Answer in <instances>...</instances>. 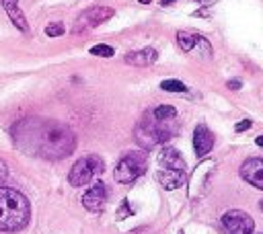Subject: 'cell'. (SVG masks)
<instances>
[{"label":"cell","instance_id":"6da1fadb","mask_svg":"<svg viewBox=\"0 0 263 234\" xmlns=\"http://www.w3.org/2000/svg\"><path fill=\"white\" fill-rule=\"evenodd\" d=\"M15 144L33 156L46 160H64L76 148L74 132L56 120L43 117H27L13 128Z\"/></svg>","mask_w":263,"mask_h":234},{"label":"cell","instance_id":"7a4b0ae2","mask_svg":"<svg viewBox=\"0 0 263 234\" xmlns=\"http://www.w3.org/2000/svg\"><path fill=\"white\" fill-rule=\"evenodd\" d=\"M29 199L11 187H0V232H17L29 224Z\"/></svg>","mask_w":263,"mask_h":234},{"label":"cell","instance_id":"3957f363","mask_svg":"<svg viewBox=\"0 0 263 234\" xmlns=\"http://www.w3.org/2000/svg\"><path fill=\"white\" fill-rule=\"evenodd\" d=\"M173 136H175V132L169 126V122H157L152 111H146L144 113V117L136 124V130H134L136 144L142 150H150L157 144L169 142Z\"/></svg>","mask_w":263,"mask_h":234},{"label":"cell","instance_id":"277c9868","mask_svg":"<svg viewBox=\"0 0 263 234\" xmlns=\"http://www.w3.org/2000/svg\"><path fill=\"white\" fill-rule=\"evenodd\" d=\"M148 169V154L146 150H132L127 154L121 156V160L117 162L113 177L117 183L121 185H129L134 183L138 177H142Z\"/></svg>","mask_w":263,"mask_h":234},{"label":"cell","instance_id":"5b68a950","mask_svg":"<svg viewBox=\"0 0 263 234\" xmlns=\"http://www.w3.org/2000/svg\"><path fill=\"white\" fill-rule=\"evenodd\" d=\"M103 171H105V162L99 156H95V154L84 156L72 165V169L68 173V183L72 187H84Z\"/></svg>","mask_w":263,"mask_h":234},{"label":"cell","instance_id":"8992f818","mask_svg":"<svg viewBox=\"0 0 263 234\" xmlns=\"http://www.w3.org/2000/svg\"><path fill=\"white\" fill-rule=\"evenodd\" d=\"M113 15H115V11H113L111 7H91V9H86L84 13H80V17L76 19L72 31H74V33H89L91 29H95V27L107 23Z\"/></svg>","mask_w":263,"mask_h":234},{"label":"cell","instance_id":"52a82bcc","mask_svg":"<svg viewBox=\"0 0 263 234\" xmlns=\"http://www.w3.org/2000/svg\"><path fill=\"white\" fill-rule=\"evenodd\" d=\"M222 226L228 234H253L255 230L253 218L243 209H228L222 216Z\"/></svg>","mask_w":263,"mask_h":234},{"label":"cell","instance_id":"ba28073f","mask_svg":"<svg viewBox=\"0 0 263 234\" xmlns=\"http://www.w3.org/2000/svg\"><path fill=\"white\" fill-rule=\"evenodd\" d=\"M107 203V187L103 181H97L91 189H86V193L82 195V205L89 212H101Z\"/></svg>","mask_w":263,"mask_h":234},{"label":"cell","instance_id":"9c48e42d","mask_svg":"<svg viewBox=\"0 0 263 234\" xmlns=\"http://www.w3.org/2000/svg\"><path fill=\"white\" fill-rule=\"evenodd\" d=\"M240 177L249 185H253V187L263 191V158H249V160H245L240 165Z\"/></svg>","mask_w":263,"mask_h":234},{"label":"cell","instance_id":"30bf717a","mask_svg":"<svg viewBox=\"0 0 263 234\" xmlns=\"http://www.w3.org/2000/svg\"><path fill=\"white\" fill-rule=\"evenodd\" d=\"M193 148L200 158H204L214 148V134L206 126H198L193 132Z\"/></svg>","mask_w":263,"mask_h":234},{"label":"cell","instance_id":"8fae6325","mask_svg":"<svg viewBox=\"0 0 263 234\" xmlns=\"http://www.w3.org/2000/svg\"><path fill=\"white\" fill-rule=\"evenodd\" d=\"M159 165L161 169H173V171H185V160L181 152L173 146H165L159 152Z\"/></svg>","mask_w":263,"mask_h":234},{"label":"cell","instance_id":"7c38bea8","mask_svg":"<svg viewBox=\"0 0 263 234\" xmlns=\"http://www.w3.org/2000/svg\"><path fill=\"white\" fill-rule=\"evenodd\" d=\"M157 60H159V52H157L155 48H142V50H136V52L125 54V62L132 64V66H138V68L152 66Z\"/></svg>","mask_w":263,"mask_h":234},{"label":"cell","instance_id":"4fadbf2b","mask_svg":"<svg viewBox=\"0 0 263 234\" xmlns=\"http://www.w3.org/2000/svg\"><path fill=\"white\" fill-rule=\"evenodd\" d=\"M157 181H159V183H161L165 189L173 191V189H179V187H183V185H185V181H187V177H185V171L161 169V171L157 173Z\"/></svg>","mask_w":263,"mask_h":234},{"label":"cell","instance_id":"5bb4252c","mask_svg":"<svg viewBox=\"0 0 263 234\" xmlns=\"http://www.w3.org/2000/svg\"><path fill=\"white\" fill-rule=\"evenodd\" d=\"M7 15H9V19L13 21V25H15L19 31H23V33L29 31V23H27V19H25V15H23V11H21L19 7L7 9Z\"/></svg>","mask_w":263,"mask_h":234},{"label":"cell","instance_id":"9a60e30c","mask_svg":"<svg viewBox=\"0 0 263 234\" xmlns=\"http://www.w3.org/2000/svg\"><path fill=\"white\" fill-rule=\"evenodd\" d=\"M177 43L183 52H193L195 43H198V33L193 31H179L177 33Z\"/></svg>","mask_w":263,"mask_h":234},{"label":"cell","instance_id":"2e32d148","mask_svg":"<svg viewBox=\"0 0 263 234\" xmlns=\"http://www.w3.org/2000/svg\"><path fill=\"white\" fill-rule=\"evenodd\" d=\"M152 115H155L157 122H173L175 117H177V109L173 105H159L152 111Z\"/></svg>","mask_w":263,"mask_h":234},{"label":"cell","instance_id":"e0dca14e","mask_svg":"<svg viewBox=\"0 0 263 234\" xmlns=\"http://www.w3.org/2000/svg\"><path fill=\"white\" fill-rule=\"evenodd\" d=\"M161 88L167 90V92H185V90H187V86H185L181 80H177V78L163 80V82H161Z\"/></svg>","mask_w":263,"mask_h":234},{"label":"cell","instance_id":"ac0fdd59","mask_svg":"<svg viewBox=\"0 0 263 234\" xmlns=\"http://www.w3.org/2000/svg\"><path fill=\"white\" fill-rule=\"evenodd\" d=\"M91 54L93 56H101V58H111L115 54V50L111 45H107V43H97V45L91 48Z\"/></svg>","mask_w":263,"mask_h":234},{"label":"cell","instance_id":"d6986e66","mask_svg":"<svg viewBox=\"0 0 263 234\" xmlns=\"http://www.w3.org/2000/svg\"><path fill=\"white\" fill-rule=\"evenodd\" d=\"M66 33V27L62 23H48L46 25V35L48 37H60Z\"/></svg>","mask_w":263,"mask_h":234},{"label":"cell","instance_id":"ffe728a7","mask_svg":"<svg viewBox=\"0 0 263 234\" xmlns=\"http://www.w3.org/2000/svg\"><path fill=\"white\" fill-rule=\"evenodd\" d=\"M195 48L202 52V56H210V54H212V50H210V41H208L206 37H202V35H198V43H195Z\"/></svg>","mask_w":263,"mask_h":234},{"label":"cell","instance_id":"44dd1931","mask_svg":"<svg viewBox=\"0 0 263 234\" xmlns=\"http://www.w3.org/2000/svg\"><path fill=\"white\" fill-rule=\"evenodd\" d=\"M127 216H132V209H129V203H127V199H123V201H121V205H119V214H117V220H123V218H127Z\"/></svg>","mask_w":263,"mask_h":234},{"label":"cell","instance_id":"7402d4cb","mask_svg":"<svg viewBox=\"0 0 263 234\" xmlns=\"http://www.w3.org/2000/svg\"><path fill=\"white\" fill-rule=\"evenodd\" d=\"M251 126H253V122H251V120H243V122H238V124L234 126V132H238V134H240V132H247Z\"/></svg>","mask_w":263,"mask_h":234},{"label":"cell","instance_id":"603a6c76","mask_svg":"<svg viewBox=\"0 0 263 234\" xmlns=\"http://www.w3.org/2000/svg\"><path fill=\"white\" fill-rule=\"evenodd\" d=\"M226 86H228L230 90H238V88L243 86V82H240L238 78H232V80H228V82H226Z\"/></svg>","mask_w":263,"mask_h":234},{"label":"cell","instance_id":"cb8c5ba5","mask_svg":"<svg viewBox=\"0 0 263 234\" xmlns=\"http://www.w3.org/2000/svg\"><path fill=\"white\" fill-rule=\"evenodd\" d=\"M0 5H3V9H11V7H19V0H0Z\"/></svg>","mask_w":263,"mask_h":234},{"label":"cell","instance_id":"d4e9b609","mask_svg":"<svg viewBox=\"0 0 263 234\" xmlns=\"http://www.w3.org/2000/svg\"><path fill=\"white\" fill-rule=\"evenodd\" d=\"M7 175H9V169H7V165H5L3 160H0V183L7 179Z\"/></svg>","mask_w":263,"mask_h":234},{"label":"cell","instance_id":"484cf974","mask_svg":"<svg viewBox=\"0 0 263 234\" xmlns=\"http://www.w3.org/2000/svg\"><path fill=\"white\" fill-rule=\"evenodd\" d=\"M193 17H202V19H206V17H210V15H208V9H202V11H195V13H193Z\"/></svg>","mask_w":263,"mask_h":234},{"label":"cell","instance_id":"4316f807","mask_svg":"<svg viewBox=\"0 0 263 234\" xmlns=\"http://www.w3.org/2000/svg\"><path fill=\"white\" fill-rule=\"evenodd\" d=\"M173 3H175V0H161L163 7H169V5H173Z\"/></svg>","mask_w":263,"mask_h":234},{"label":"cell","instance_id":"83f0119b","mask_svg":"<svg viewBox=\"0 0 263 234\" xmlns=\"http://www.w3.org/2000/svg\"><path fill=\"white\" fill-rule=\"evenodd\" d=\"M255 144H257V146H261V148H263V136H259V138H257V140H255Z\"/></svg>","mask_w":263,"mask_h":234},{"label":"cell","instance_id":"f1b7e54d","mask_svg":"<svg viewBox=\"0 0 263 234\" xmlns=\"http://www.w3.org/2000/svg\"><path fill=\"white\" fill-rule=\"evenodd\" d=\"M138 3H140V5H150L152 0H138Z\"/></svg>","mask_w":263,"mask_h":234},{"label":"cell","instance_id":"f546056e","mask_svg":"<svg viewBox=\"0 0 263 234\" xmlns=\"http://www.w3.org/2000/svg\"><path fill=\"white\" fill-rule=\"evenodd\" d=\"M259 207H261V212H263V199H261V201H259Z\"/></svg>","mask_w":263,"mask_h":234}]
</instances>
